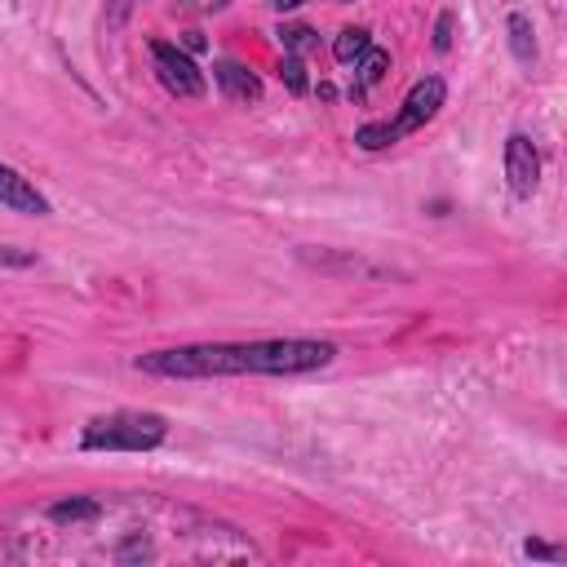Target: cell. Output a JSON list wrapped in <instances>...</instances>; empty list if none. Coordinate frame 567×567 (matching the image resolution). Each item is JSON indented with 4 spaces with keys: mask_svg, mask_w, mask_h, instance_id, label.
I'll return each mask as SVG.
<instances>
[{
    "mask_svg": "<svg viewBox=\"0 0 567 567\" xmlns=\"http://www.w3.org/2000/svg\"><path fill=\"white\" fill-rule=\"evenodd\" d=\"M332 359H337L332 341L266 337V341H199V346L146 350L133 359V368L168 381H213V377H301L328 368Z\"/></svg>",
    "mask_w": 567,
    "mask_h": 567,
    "instance_id": "6da1fadb",
    "label": "cell"
},
{
    "mask_svg": "<svg viewBox=\"0 0 567 567\" xmlns=\"http://www.w3.org/2000/svg\"><path fill=\"white\" fill-rule=\"evenodd\" d=\"M164 439H168V421L159 412H142V408H120V412L93 416L80 430L84 452H155Z\"/></svg>",
    "mask_w": 567,
    "mask_h": 567,
    "instance_id": "7a4b0ae2",
    "label": "cell"
},
{
    "mask_svg": "<svg viewBox=\"0 0 567 567\" xmlns=\"http://www.w3.org/2000/svg\"><path fill=\"white\" fill-rule=\"evenodd\" d=\"M443 97H447V84H443L439 75L416 80V84L408 89L403 111H399L394 120H372V124H359V128H354V146H359V151H385V146H394L399 137L425 128V124L439 115Z\"/></svg>",
    "mask_w": 567,
    "mask_h": 567,
    "instance_id": "3957f363",
    "label": "cell"
},
{
    "mask_svg": "<svg viewBox=\"0 0 567 567\" xmlns=\"http://www.w3.org/2000/svg\"><path fill=\"white\" fill-rule=\"evenodd\" d=\"M151 66H155V80L173 93V97H204L208 93V80L204 71L195 66V58L168 40H151Z\"/></svg>",
    "mask_w": 567,
    "mask_h": 567,
    "instance_id": "277c9868",
    "label": "cell"
},
{
    "mask_svg": "<svg viewBox=\"0 0 567 567\" xmlns=\"http://www.w3.org/2000/svg\"><path fill=\"white\" fill-rule=\"evenodd\" d=\"M505 177H509V190L518 199H532L536 186H540V151L527 133H509L505 137Z\"/></svg>",
    "mask_w": 567,
    "mask_h": 567,
    "instance_id": "5b68a950",
    "label": "cell"
},
{
    "mask_svg": "<svg viewBox=\"0 0 567 567\" xmlns=\"http://www.w3.org/2000/svg\"><path fill=\"white\" fill-rule=\"evenodd\" d=\"M0 204L13 213H27V217H49V199L35 190L31 177H22L9 164H0Z\"/></svg>",
    "mask_w": 567,
    "mask_h": 567,
    "instance_id": "8992f818",
    "label": "cell"
},
{
    "mask_svg": "<svg viewBox=\"0 0 567 567\" xmlns=\"http://www.w3.org/2000/svg\"><path fill=\"white\" fill-rule=\"evenodd\" d=\"M213 80H217V89H221L230 102H257V97H261V80H257L244 62H235V58H217V62H213Z\"/></svg>",
    "mask_w": 567,
    "mask_h": 567,
    "instance_id": "52a82bcc",
    "label": "cell"
},
{
    "mask_svg": "<svg viewBox=\"0 0 567 567\" xmlns=\"http://www.w3.org/2000/svg\"><path fill=\"white\" fill-rule=\"evenodd\" d=\"M505 31H509V53H514V62H518V66H532V62H536V27H532V18H527V13H509Z\"/></svg>",
    "mask_w": 567,
    "mask_h": 567,
    "instance_id": "ba28073f",
    "label": "cell"
},
{
    "mask_svg": "<svg viewBox=\"0 0 567 567\" xmlns=\"http://www.w3.org/2000/svg\"><path fill=\"white\" fill-rule=\"evenodd\" d=\"M385 71H390V53H385V49H368V53L354 62V84H350V93L363 97L372 84L385 80Z\"/></svg>",
    "mask_w": 567,
    "mask_h": 567,
    "instance_id": "9c48e42d",
    "label": "cell"
},
{
    "mask_svg": "<svg viewBox=\"0 0 567 567\" xmlns=\"http://www.w3.org/2000/svg\"><path fill=\"white\" fill-rule=\"evenodd\" d=\"M368 49H372V35H368L363 27H346V31L332 40V58H337L341 66H354Z\"/></svg>",
    "mask_w": 567,
    "mask_h": 567,
    "instance_id": "30bf717a",
    "label": "cell"
},
{
    "mask_svg": "<svg viewBox=\"0 0 567 567\" xmlns=\"http://www.w3.org/2000/svg\"><path fill=\"white\" fill-rule=\"evenodd\" d=\"M97 514H102V505H97L93 496H71V501L49 505V518H53V523H93Z\"/></svg>",
    "mask_w": 567,
    "mask_h": 567,
    "instance_id": "8fae6325",
    "label": "cell"
},
{
    "mask_svg": "<svg viewBox=\"0 0 567 567\" xmlns=\"http://www.w3.org/2000/svg\"><path fill=\"white\" fill-rule=\"evenodd\" d=\"M275 35H279V44H284V53H292V58H301V53H310V49H319V35H315L310 27H279Z\"/></svg>",
    "mask_w": 567,
    "mask_h": 567,
    "instance_id": "7c38bea8",
    "label": "cell"
},
{
    "mask_svg": "<svg viewBox=\"0 0 567 567\" xmlns=\"http://www.w3.org/2000/svg\"><path fill=\"white\" fill-rule=\"evenodd\" d=\"M279 75H284V84H288L292 93H306V89H310V80H306V66H301V58H292V53H284V66H279Z\"/></svg>",
    "mask_w": 567,
    "mask_h": 567,
    "instance_id": "4fadbf2b",
    "label": "cell"
},
{
    "mask_svg": "<svg viewBox=\"0 0 567 567\" xmlns=\"http://www.w3.org/2000/svg\"><path fill=\"white\" fill-rule=\"evenodd\" d=\"M115 558H120V563H137V558H155V549H151V540H142V536H128V540L115 549Z\"/></svg>",
    "mask_w": 567,
    "mask_h": 567,
    "instance_id": "5bb4252c",
    "label": "cell"
},
{
    "mask_svg": "<svg viewBox=\"0 0 567 567\" xmlns=\"http://www.w3.org/2000/svg\"><path fill=\"white\" fill-rule=\"evenodd\" d=\"M523 554L527 558H540V563H563L567 558L558 545H545V540H523Z\"/></svg>",
    "mask_w": 567,
    "mask_h": 567,
    "instance_id": "9a60e30c",
    "label": "cell"
},
{
    "mask_svg": "<svg viewBox=\"0 0 567 567\" xmlns=\"http://www.w3.org/2000/svg\"><path fill=\"white\" fill-rule=\"evenodd\" d=\"M434 49H439V53L452 49V13H443V18L434 22Z\"/></svg>",
    "mask_w": 567,
    "mask_h": 567,
    "instance_id": "2e32d148",
    "label": "cell"
},
{
    "mask_svg": "<svg viewBox=\"0 0 567 567\" xmlns=\"http://www.w3.org/2000/svg\"><path fill=\"white\" fill-rule=\"evenodd\" d=\"M230 0H190V9H199V13H217V9H226Z\"/></svg>",
    "mask_w": 567,
    "mask_h": 567,
    "instance_id": "e0dca14e",
    "label": "cell"
},
{
    "mask_svg": "<svg viewBox=\"0 0 567 567\" xmlns=\"http://www.w3.org/2000/svg\"><path fill=\"white\" fill-rule=\"evenodd\" d=\"M0 261H18V266H27L31 252H9V248H0Z\"/></svg>",
    "mask_w": 567,
    "mask_h": 567,
    "instance_id": "ac0fdd59",
    "label": "cell"
},
{
    "mask_svg": "<svg viewBox=\"0 0 567 567\" xmlns=\"http://www.w3.org/2000/svg\"><path fill=\"white\" fill-rule=\"evenodd\" d=\"M270 9H279V13H288V9H297V4H306V0H266Z\"/></svg>",
    "mask_w": 567,
    "mask_h": 567,
    "instance_id": "d6986e66",
    "label": "cell"
},
{
    "mask_svg": "<svg viewBox=\"0 0 567 567\" xmlns=\"http://www.w3.org/2000/svg\"><path fill=\"white\" fill-rule=\"evenodd\" d=\"M346 4H350V0H346Z\"/></svg>",
    "mask_w": 567,
    "mask_h": 567,
    "instance_id": "ffe728a7",
    "label": "cell"
}]
</instances>
